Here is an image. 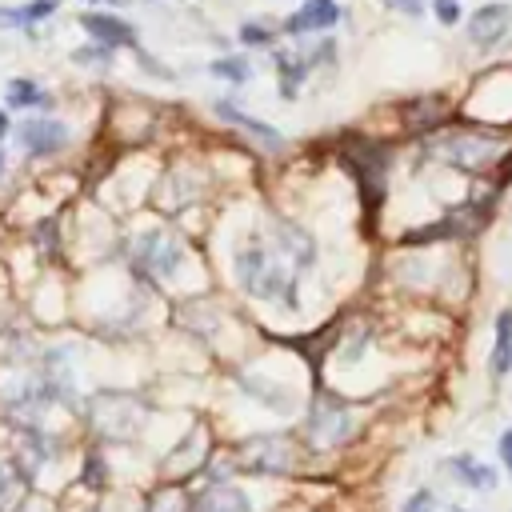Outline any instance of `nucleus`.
Segmentation results:
<instances>
[{"label": "nucleus", "mask_w": 512, "mask_h": 512, "mask_svg": "<svg viewBox=\"0 0 512 512\" xmlns=\"http://www.w3.org/2000/svg\"><path fill=\"white\" fill-rule=\"evenodd\" d=\"M236 276H240V288L248 296H260V300H280L288 308H296V272L288 268V260L280 252H272L264 240H248L240 252H236Z\"/></svg>", "instance_id": "nucleus-1"}, {"label": "nucleus", "mask_w": 512, "mask_h": 512, "mask_svg": "<svg viewBox=\"0 0 512 512\" xmlns=\"http://www.w3.org/2000/svg\"><path fill=\"white\" fill-rule=\"evenodd\" d=\"M432 152L452 168L480 172L500 156V140L488 136V132H448V136L432 140Z\"/></svg>", "instance_id": "nucleus-2"}, {"label": "nucleus", "mask_w": 512, "mask_h": 512, "mask_svg": "<svg viewBox=\"0 0 512 512\" xmlns=\"http://www.w3.org/2000/svg\"><path fill=\"white\" fill-rule=\"evenodd\" d=\"M236 460L240 468L248 472H264V476H284L292 464H296V452H292V440L280 436V432H264V436H252L236 448Z\"/></svg>", "instance_id": "nucleus-3"}, {"label": "nucleus", "mask_w": 512, "mask_h": 512, "mask_svg": "<svg viewBox=\"0 0 512 512\" xmlns=\"http://www.w3.org/2000/svg\"><path fill=\"white\" fill-rule=\"evenodd\" d=\"M352 432V412L328 396V392H316L312 400V416H308V436L316 444H344V436Z\"/></svg>", "instance_id": "nucleus-4"}, {"label": "nucleus", "mask_w": 512, "mask_h": 512, "mask_svg": "<svg viewBox=\"0 0 512 512\" xmlns=\"http://www.w3.org/2000/svg\"><path fill=\"white\" fill-rule=\"evenodd\" d=\"M348 168L356 172L368 208H376V196H380V188H384V172H388V148L368 144V140H356V144H352V160H348Z\"/></svg>", "instance_id": "nucleus-5"}, {"label": "nucleus", "mask_w": 512, "mask_h": 512, "mask_svg": "<svg viewBox=\"0 0 512 512\" xmlns=\"http://www.w3.org/2000/svg\"><path fill=\"white\" fill-rule=\"evenodd\" d=\"M508 28H512V8L508 4H484L468 20V40L476 48H492V44H500L508 36Z\"/></svg>", "instance_id": "nucleus-6"}, {"label": "nucleus", "mask_w": 512, "mask_h": 512, "mask_svg": "<svg viewBox=\"0 0 512 512\" xmlns=\"http://www.w3.org/2000/svg\"><path fill=\"white\" fill-rule=\"evenodd\" d=\"M140 260H144L148 272L172 276V272L180 268V260H184V248H180V240H172L168 232H148V236L140 240Z\"/></svg>", "instance_id": "nucleus-7"}, {"label": "nucleus", "mask_w": 512, "mask_h": 512, "mask_svg": "<svg viewBox=\"0 0 512 512\" xmlns=\"http://www.w3.org/2000/svg\"><path fill=\"white\" fill-rule=\"evenodd\" d=\"M80 28L104 44V48H136V32L120 20V16H104V12H84L80 16Z\"/></svg>", "instance_id": "nucleus-8"}, {"label": "nucleus", "mask_w": 512, "mask_h": 512, "mask_svg": "<svg viewBox=\"0 0 512 512\" xmlns=\"http://www.w3.org/2000/svg\"><path fill=\"white\" fill-rule=\"evenodd\" d=\"M336 20H340V4H336V0H304V4L284 20V32H288V36L320 32V28H332Z\"/></svg>", "instance_id": "nucleus-9"}, {"label": "nucleus", "mask_w": 512, "mask_h": 512, "mask_svg": "<svg viewBox=\"0 0 512 512\" xmlns=\"http://www.w3.org/2000/svg\"><path fill=\"white\" fill-rule=\"evenodd\" d=\"M20 144L32 152V156H48V152H60L68 144V128L60 120H24L20 124Z\"/></svg>", "instance_id": "nucleus-10"}, {"label": "nucleus", "mask_w": 512, "mask_h": 512, "mask_svg": "<svg viewBox=\"0 0 512 512\" xmlns=\"http://www.w3.org/2000/svg\"><path fill=\"white\" fill-rule=\"evenodd\" d=\"M276 252L288 260L292 256V264L296 268H308L312 264V256H316V244H312V236L304 232V228H296V224H276Z\"/></svg>", "instance_id": "nucleus-11"}, {"label": "nucleus", "mask_w": 512, "mask_h": 512, "mask_svg": "<svg viewBox=\"0 0 512 512\" xmlns=\"http://www.w3.org/2000/svg\"><path fill=\"white\" fill-rule=\"evenodd\" d=\"M188 512H252V504H248V496H244L240 488L216 484V488H208Z\"/></svg>", "instance_id": "nucleus-12"}, {"label": "nucleus", "mask_w": 512, "mask_h": 512, "mask_svg": "<svg viewBox=\"0 0 512 512\" xmlns=\"http://www.w3.org/2000/svg\"><path fill=\"white\" fill-rule=\"evenodd\" d=\"M216 112H220L224 120L240 124V128H244L248 136H256V140H260L264 148H284V136H280V132H276L272 124H264V120H256V116H244V112H240L236 104H224V100H220V104H216Z\"/></svg>", "instance_id": "nucleus-13"}, {"label": "nucleus", "mask_w": 512, "mask_h": 512, "mask_svg": "<svg viewBox=\"0 0 512 512\" xmlns=\"http://www.w3.org/2000/svg\"><path fill=\"white\" fill-rule=\"evenodd\" d=\"M444 468H448L460 484H468V488H480V492H492V488H496V472H492L488 464L472 460V456H452Z\"/></svg>", "instance_id": "nucleus-14"}, {"label": "nucleus", "mask_w": 512, "mask_h": 512, "mask_svg": "<svg viewBox=\"0 0 512 512\" xmlns=\"http://www.w3.org/2000/svg\"><path fill=\"white\" fill-rule=\"evenodd\" d=\"M56 8H60V0H32L20 8H0V28H28V24L52 16Z\"/></svg>", "instance_id": "nucleus-15"}, {"label": "nucleus", "mask_w": 512, "mask_h": 512, "mask_svg": "<svg viewBox=\"0 0 512 512\" xmlns=\"http://www.w3.org/2000/svg\"><path fill=\"white\" fill-rule=\"evenodd\" d=\"M488 368H492V376H504L512 368V312L496 316V348H492Z\"/></svg>", "instance_id": "nucleus-16"}, {"label": "nucleus", "mask_w": 512, "mask_h": 512, "mask_svg": "<svg viewBox=\"0 0 512 512\" xmlns=\"http://www.w3.org/2000/svg\"><path fill=\"white\" fill-rule=\"evenodd\" d=\"M440 116H444V100L440 96H416L412 104H404V120L412 128H432V124H440Z\"/></svg>", "instance_id": "nucleus-17"}, {"label": "nucleus", "mask_w": 512, "mask_h": 512, "mask_svg": "<svg viewBox=\"0 0 512 512\" xmlns=\"http://www.w3.org/2000/svg\"><path fill=\"white\" fill-rule=\"evenodd\" d=\"M276 64H280V96L284 100H296L300 80L308 76V60L304 56H276Z\"/></svg>", "instance_id": "nucleus-18"}, {"label": "nucleus", "mask_w": 512, "mask_h": 512, "mask_svg": "<svg viewBox=\"0 0 512 512\" xmlns=\"http://www.w3.org/2000/svg\"><path fill=\"white\" fill-rule=\"evenodd\" d=\"M8 104L12 108H32V104H48V96L32 80L20 76V80H8Z\"/></svg>", "instance_id": "nucleus-19"}, {"label": "nucleus", "mask_w": 512, "mask_h": 512, "mask_svg": "<svg viewBox=\"0 0 512 512\" xmlns=\"http://www.w3.org/2000/svg\"><path fill=\"white\" fill-rule=\"evenodd\" d=\"M148 512H188V496L180 488H160L148 500Z\"/></svg>", "instance_id": "nucleus-20"}, {"label": "nucleus", "mask_w": 512, "mask_h": 512, "mask_svg": "<svg viewBox=\"0 0 512 512\" xmlns=\"http://www.w3.org/2000/svg\"><path fill=\"white\" fill-rule=\"evenodd\" d=\"M212 76L232 80V84H244L248 80V64L240 56H224V60H212Z\"/></svg>", "instance_id": "nucleus-21"}, {"label": "nucleus", "mask_w": 512, "mask_h": 512, "mask_svg": "<svg viewBox=\"0 0 512 512\" xmlns=\"http://www.w3.org/2000/svg\"><path fill=\"white\" fill-rule=\"evenodd\" d=\"M240 40H244V44H260V48H264V44H272V28H264V24H252V20H248V24H240Z\"/></svg>", "instance_id": "nucleus-22"}, {"label": "nucleus", "mask_w": 512, "mask_h": 512, "mask_svg": "<svg viewBox=\"0 0 512 512\" xmlns=\"http://www.w3.org/2000/svg\"><path fill=\"white\" fill-rule=\"evenodd\" d=\"M400 512H436V500H432V492L428 488H420L416 496H408L404 500V508Z\"/></svg>", "instance_id": "nucleus-23"}, {"label": "nucleus", "mask_w": 512, "mask_h": 512, "mask_svg": "<svg viewBox=\"0 0 512 512\" xmlns=\"http://www.w3.org/2000/svg\"><path fill=\"white\" fill-rule=\"evenodd\" d=\"M432 8H436L440 24H456L460 20V0H432Z\"/></svg>", "instance_id": "nucleus-24"}, {"label": "nucleus", "mask_w": 512, "mask_h": 512, "mask_svg": "<svg viewBox=\"0 0 512 512\" xmlns=\"http://www.w3.org/2000/svg\"><path fill=\"white\" fill-rule=\"evenodd\" d=\"M108 56H112V48H104V44H92L88 52H72L76 64H92V60H108Z\"/></svg>", "instance_id": "nucleus-25"}, {"label": "nucleus", "mask_w": 512, "mask_h": 512, "mask_svg": "<svg viewBox=\"0 0 512 512\" xmlns=\"http://www.w3.org/2000/svg\"><path fill=\"white\" fill-rule=\"evenodd\" d=\"M384 4H392V8H400L404 16H420V12H424V0H384Z\"/></svg>", "instance_id": "nucleus-26"}, {"label": "nucleus", "mask_w": 512, "mask_h": 512, "mask_svg": "<svg viewBox=\"0 0 512 512\" xmlns=\"http://www.w3.org/2000/svg\"><path fill=\"white\" fill-rule=\"evenodd\" d=\"M500 456H504V464H508V472H512V428L500 432Z\"/></svg>", "instance_id": "nucleus-27"}, {"label": "nucleus", "mask_w": 512, "mask_h": 512, "mask_svg": "<svg viewBox=\"0 0 512 512\" xmlns=\"http://www.w3.org/2000/svg\"><path fill=\"white\" fill-rule=\"evenodd\" d=\"M4 128H8V120H4V112H0V132H4Z\"/></svg>", "instance_id": "nucleus-28"}, {"label": "nucleus", "mask_w": 512, "mask_h": 512, "mask_svg": "<svg viewBox=\"0 0 512 512\" xmlns=\"http://www.w3.org/2000/svg\"><path fill=\"white\" fill-rule=\"evenodd\" d=\"M100 4H124V0H100Z\"/></svg>", "instance_id": "nucleus-29"}, {"label": "nucleus", "mask_w": 512, "mask_h": 512, "mask_svg": "<svg viewBox=\"0 0 512 512\" xmlns=\"http://www.w3.org/2000/svg\"><path fill=\"white\" fill-rule=\"evenodd\" d=\"M452 512H468V508H452Z\"/></svg>", "instance_id": "nucleus-30"}, {"label": "nucleus", "mask_w": 512, "mask_h": 512, "mask_svg": "<svg viewBox=\"0 0 512 512\" xmlns=\"http://www.w3.org/2000/svg\"><path fill=\"white\" fill-rule=\"evenodd\" d=\"M84 512H92V508H84Z\"/></svg>", "instance_id": "nucleus-31"}, {"label": "nucleus", "mask_w": 512, "mask_h": 512, "mask_svg": "<svg viewBox=\"0 0 512 512\" xmlns=\"http://www.w3.org/2000/svg\"><path fill=\"white\" fill-rule=\"evenodd\" d=\"M0 160H4V156H0Z\"/></svg>", "instance_id": "nucleus-32"}]
</instances>
